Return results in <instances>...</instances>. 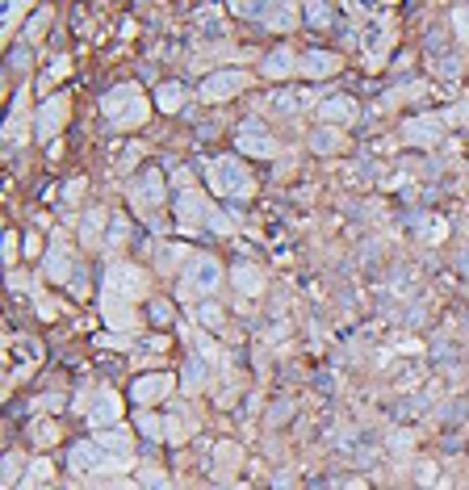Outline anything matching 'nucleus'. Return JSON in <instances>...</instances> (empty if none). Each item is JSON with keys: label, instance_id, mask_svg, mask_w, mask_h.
<instances>
[{"label": "nucleus", "instance_id": "1", "mask_svg": "<svg viewBox=\"0 0 469 490\" xmlns=\"http://www.w3.org/2000/svg\"><path fill=\"white\" fill-rule=\"evenodd\" d=\"M101 114L109 126L117 130H131V126H143L147 114H151V101H147V92L139 84H117L109 97L101 101Z\"/></svg>", "mask_w": 469, "mask_h": 490}, {"label": "nucleus", "instance_id": "2", "mask_svg": "<svg viewBox=\"0 0 469 490\" xmlns=\"http://www.w3.org/2000/svg\"><path fill=\"white\" fill-rule=\"evenodd\" d=\"M176 218H180V226H210V231H219V235L231 231V223H227L202 194H193V189H185V194L176 197Z\"/></svg>", "mask_w": 469, "mask_h": 490}, {"label": "nucleus", "instance_id": "3", "mask_svg": "<svg viewBox=\"0 0 469 490\" xmlns=\"http://www.w3.org/2000/svg\"><path fill=\"white\" fill-rule=\"evenodd\" d=\"M210 180H214V189L222 197H251V189H256L251 172L234 155H222V160L210 163Z\"/></svg>", "mask_w": 469, "mask_h": 490}, {"label": "nucleus", "instance_id": "4", "mask_svg": "<svg viewBox=\"0 0 469 490\" xmlns=\"http://www.w3.org/2000/svg\"><path fill=\"white\" fill-rule=\"evenodd\" d=\"M234 147H239V155H251V160H273L277 155V138H273V130H264L260 122H248V126H239Z\"/></svg>", "mask_w": 469, "mask_h": 490}, {"label": "nucleus", "instance_id": "5", "mask_svg": "<svg viewBox=\"0 0 469 490\" xmlns=\"http://www.w3.org/2000/svg\"><path fill=\"white\" fill-rule=\"evenodd\" d=\"M222 281V268L214 256H193L189 268H185V294H210L219 289Z\"/></svg>", "mask_w": 469, "mask_h": 490}, {"label": "nucleus", "instance_id": "6", "mask_svg": "<svg viewBox=\"0 0 469 490\" xmlns=\"http://www.w3.org/2000/svg\"><path fill=\"white\" fill-rule=\"evenodd\" d=\"M243 89H248V75L243 72H214L202 80V101L222 105V101H231V97H239Z\"/></svg>", "mask_w": 469, "mask_h": 490}, {"label": "nucleus", "instance_id": "7", "mask_svg": "<svg viewBox=\"0 0 469 490\" xmlns=\"http://www.w3.org/2000/svg\"><path fill=\"white\" fill-rule=\"evenodd\" d=\"M147 289V277L139 273L134 265H109L105 268V294H117V297H139Z\"/></svg>", "mask_w": 469, "mask_h": 490}, {"label": "nucleus", "instance_id": "8", "mask_svg": "<svg viewBox=\"0 0 469 490\" xmlns=\"http://www.w3.org/2000/svg\"><path fill=\"white\" fill-rule=\"evenodd\" d=\"M68 114H72V105H68V97H46L43 109H38V122H34V134L38 138H55V130L68 122Z\"/></svg>", "mask_w": 469, "mask_h": 490}, {"label": "nucleus", "instance_id": "9", "mask_svg": "<svg viewBox=\"0 0 469 490\" xmlns=\"http://www.w3.org/2000/svg\"><path fill=\"white\" fill-rule=\"evenodd\" d=\"M163 177L160 172H143V180L134 185V194H131V202H134V209L139 214H155V209L163 206Z\"/></svg>", "mask_w": 469, "mask_h": 490}, {"label": "nucleus", "instance_id": "10", "mask_svg": "<svg viewBox=\"0 0 469 490\" xmlns=\"http://www.w3.org/2000/svg\"><path fill=\"white\" fill-rule=\"evenodd\" d=\"M163 394H172V377H168V373H147V377H134L131 399L139 402V407H151V402H160Z\"/></svg>", "mask_w": 469, "mask_h": 490}, {"label": "nucleus", "instance_id": "11", "mask_svg": "<svg viewBox=\"0 0 469 490\" xmlns=\"http://www.w3.org/2000/svg\"><path fill=\"white\" fill-rule=\"evenodd\" d=\"M440 134H444V118H436V114L410 118L407 126H402V138H407V143H419V147H432V143H440Z\"/></svg>", "mask_w": 469, "mask_h": 490}, {"label": "nucleus", "instance_id": "12", "mask_svg": "<svg viewBox=\"0 0 469 490\" xmlns=\"http://www.w3.org/2000/svg\"><path fill=\"white\" fill-rule=\"evenodd\" d=\"M298 72L306 75V80H327V75L339 72V55H331V51H306L298 59Z\"/></svg>", "mask_w": 469, "mask_h": 490}, {"label": "nucleus", "instance_id": "13", "mask_svg": "<svg viewBox=\"0 0 469 490\" xmlns=\"http://www.w3.org/2000/svg\"><path fill=\"white\" fill-rule=\"evenodd\" d=\"M46 277L51 281H72V252H68V239L55 235L51 252H46Z\"/></svg>", "mask_w": 469, "mask_h": 490}, {"label": "nucleus", "instance_id": "14", "mask_svg": "<svg viewBox=\"0 0 469 490\" xmlns=\"http://www.w3.org/2000/svg\"><path fill=\"white\" fill-rule=\"evenodd\" d=\"M101 314H105V323L114 327V331H131V327H134L131 302H126V297H117V294H105L101 297Z\"/></svg>", "mask_w": 469, "mask_h": 490}, {"label": "nucleus", "instance_id": "15", "mask_svg": "<svg viewBox=\"0 0 469 490\" xmlns=\"http://www.w3.org/2000/svg\"><path fill=\"white\" fill-rule=\"evenodd\" d=\"M117 415H122V399H117L114 390H101L97 402H92V411H88V423L105 428V423H117Z\"/></svg>", "mask_w": 469, "mask_h": 490}, {"label": "nucleus", "instance_id": "16", "mask_svg": "<svg viewBox=\"0 0 469 490\" xmlns=\"http://www.w3.org/2000/svg\"><path fill=\"white\" fill-rule=\"evenodd\" d=\"M298 59H302V55H293L290 46H277V51L264 59L260 72L268 75V80H281V75H293V72H298Z\"/></svg>", "mask_w": 469, "mask_h": 490}, {"label": "nucleus", "instance_id": "17", "mask_svg": "<svg viewBox=\"0 0 469 490\" xmlns=\"http://www.w3.org/2000/svg\"><path fill=\"white\" fill-rule=\"evenodd\" d=\"M231 281H234V289H239L243 297H260L264 294V273L256 265H234Z\"/></svg>", "mask_w": 469, "mask_h": 490}, {"label": "nucleus", "instance_id": "18", "mask_svg": "<svg viewBox=\"0 0 469 490\" xmlns=\"http://www.w3.org/2000/svg\"><path fill=\"white\" fill-rule=\"evenodd\" d=\"M319 118L322 122H352L356 118V105H352V97H322L319 101Z\"/></svg>", "mask_w": 469, "mask_h": 490}, {"label": "nucleus", "instance_id": "19", "mask_svg": "<svg viewBox=\"0 0 469 490\" xmlns=\"http://www.w3.org/2000/svg\"><path fill=\"white\" fill-rule=\"evenodd\" d=\"M101 461H105V453H101V445L97 440H88V445H76L72 448V470H101Z\"/></svg>", "mask_w": 469, "mask_h": 490}, {"label": "nucleus", "instance_id": "20", "mask_svg": "<svg viewBox=\"0 0 469 490\" xmlns=\"http://www.w3.org/2000/svg\"><path fill=\"white\" fill-rule=\"evenodd\" d=\"M306 105H310L306 92H273V97H268V109H273V114H281V118H290V114L306 109Z\"/></svg>", "mask_w": 469, "mask_h": 490}, {"label": "nucleus", "instance_id": "21", "mask_svg": "<svg viewBox=\"0 0 469 490\" xmlns=\"http://www.w3.org/2000/svg\"><path fill=\"white\" fill-rule=\"evenodd\" d=\"M101 226H105V209H88L84 223H80V243L84 248H101Z\"/></svg>", "mask_w": 469, "mask_h": 490}, {"label": "nucleus", "instance_id": "22", "mask_svg": "<svg viewBox=\"0 0 469 490\" xmlns=\"http://www.w3.org/2000/svg\"><path fill=\"white\" fill-rule=\"evenodd\" d=\"M97 445H101L105 457L114 453L117 461H126V453H131V436H126V431H117V428H109V431H101V436H97Z\"/></svg>", "mask_w": 469, "mask_h": 490}, {"label": "nucleus", "instance_id": "23", "mask_svg": "<svg viewBox=\"0 0 469 490\" xmlns=\"http://www.w3.org/2000/svg\"><path fill=\"white\" fill-rule=\"evenodd\" d=\"M155 105H160L163 114H176V109L185 105V89H180V84H160V92H155Z\"/></svg>", "mask_w": 469, "mask_h": 490}, {"label": "nucleus", "instance_id": "24", "mask_svg": "<svg viewBox=\"0 0 469 490\" xmlns=\"http://www.w3.org/2000/svg\"><path fill=\"white\" fill-rule=\"evenodd\" d=\"M310 147H314V151H339V147H344V134L331 130V126H322V130L310 134Z\"/></svg>", "mask_w": 469, "mask_h": 490}, {"label": "nucleus", "instance_id": "25", "mask_svg": "<svg viewBox=\"0 0 469 490\" xmlns=\"http://www.w3.org/2000/svg\"><path fill=\"white\" fill-rule=\"evenodd\" d=\"M264 17H268V26H277V30H290L293 17H298V9H293V4H273V9H264Z\"/></svg>", "mask_w": 469, "mask_h": 490}, {"label": "nucleus", "instance_id": "26", "mask_svg": "<svg viewBox=\"0 0 469 490\" xmlns=\"http://www.w3.org/2000/svg\"><path fill=\"white\" fill-rule=\"evenodd\" d=\"M139 490H172V482H168V474L163 470H139Z\"/></svg>", "mask_w": 469, "mask_h": 490}, {"label": "nucleus", "instance_id": "27", "mask_svg": "<svg viewBox=\"0 0 469 490\" xmlns=\"http://www.w3.org/2000/svg\"><path fill=\"white\" fill-rule=\"evenodd\" d=\"M453 30L461 43H469V4H457L453 9Z\"/></svg>", "mask_w": 469, "mask_h": 490}, {"label": "nucleus", "instance_id": "28", "mask_svg": "<svg viewBox=\"0 0 469 490\" xmlns=\"http://www.w3.org/2000/svg\"><path fill=\"white\" fill-rule=\"evenodd\" d=\"M185 386H189V390L205 386V365H202V360H189V369H185Z\"/></svg>", "mask_w": 469, "mask_h": 490}, {"label": "nucleus", "instance_id": "29", "mask_svg": "<svg viewBox=\"0 0 469 490\" xmlns=\"http://www.w3.org/2000/svg\"><path fill=\"white\" fill-rule=\"evenodd\" d=\"M29 436H34V445H51V440H55V423H34V428H29Z\"/></svg>", "mask_w": 469, "mask_h": 490}, {"label": "nucleus", "instance_id": "30", "mask_svg": "<svg viewBox=\"0 0 469 490\" xmlns=\"http://www.w3.org/2000/svg\"><path fill=\"white\" fill-rule=\"evenodd\" d=\"M306 21L310 26H327V21H331V9H327V4H306Z\"/></svg>", "mask_w": 469, "mask_h": 490}, {"label": "nucleus", "instance_id": "31", "mask_svg": "<svg viewBox=\"0 0 469 490\" xmlns=\"http://www.w3.org/2000/svg\"><path fill=\"white\" fill-rule=\"evenodd\" d=\"M444 231H449V226H444V218H427V223H424V239H427V243L444 239Z\"/></svg>", "mask_w": 469, "mask_h": 490}, {"label": "nucleus", "instance_id": "32", "mask_svg": "<svg viewBox=\"0 0 469 490\" xmlns=\"http://www.w3.org/2000/svg\"><path fill=\"white\" fill-rule=\"evenodd\" d=\"M139 431H143V436H163V419H155V415H139Z\"/></svg>", "mask_w": 469, "mask_h": 490}, {"label": "nucleus", "instance_id": "33", "mask_svg": "<svg viewBox=\"0 0 469 490\" xmlns=\"http://www.w3.org/2000/svg\"><path fill=\"white\" fill-rule=\"evenodd\" d=\"M26 13H29L26 4H9V9H4V34L13 30V26H17V21H21V17H26Z\"/></svg>", "mask_w": 469, "mask_h": 490}, {"label": "nucleus", "instance_id": "34", "mask_svg": "<svg viewBox=\"0 0 469 490\" xmlns=\"http://www.w3.org/2000/svg\"><path fill=\"white\" fill-rule=\"evenodd\" d=\"M163 436H168V440H185V428H180V419L176 415L163 419Z\"/></svg>", "mask_w": 469, "mask_h": 490}, {"label": "nucleus", "instance_id": "35", "mask_svg": "<svg viewBox=\"0 0 469 490\" xmlns=\"http://www.w3.org/2000/svg\"><path fill=\"white\" fill-rule=\"evenodd\" d=\"M197 319H202V323H210V327H219V323H222V311H219V306H210V302H205L202 311H197Z\"/></svg>", "mask_w": 469, "mask_h": 490}, {"label": "nucleus", "instance_id": "36", "mask_svg": "<svg viewBox=\"0 0 469 490\" xmlns=\"http://www.w3.org/2000/svg\"><path fill=\"white\" fill-rule=\"evenodd\" d=\"M17 470H21V457H17V453H9V457H4V486L17 478Z\"/></svg>", "mask_w": 469, "mask_h": 490}, {"label": "nucleus", "instance_id": "37", "mask_svg": "<svg viewBox=\"0 0 469 490\" xmlns=\"http://www.w3.org/2000/svg\"><path fill=\"white\" fill-rule=\"evenodd\" d=\"M122 239H126V223H122V218H114V231H109V248H117Z\"/></svg>", "mask_w": 469, "mask_h": 490}, {"label": "nucleus", "instance_id": "38", "mask_svg": "<svg viewBox=\"0 0 469 490\" xmlns=\"http://www.w3.org/2000/svg\"><path fill=\"white\" fill-rule=\"evenodd\" d=\"M29 478H34V482H38V478H51V465H46V461H34V465H29Z\"/></svg>", "mask_w": 469, "mask_h": 490}, {"label": "nucleus", "instance_id": "39", "mask_svg": "<svg viewBox=\"0 0 469 490\" xmlns=\"http://www.w3.org/2000/svg\"><path fill=\"white\" fill-rule=\"evenodd\" d=\"M59 75H68V59L59 55L55 63H51V72H46V80H59Z\"/></svg>", "mask_w": 469, "mask_h": 490}, {"label": "nucleus", "instance_id": "40", "mask_svg": "<svg viewBox=\"0 0 469 490\" xmlns=\"http://www.w3.org/2000/svg\"><path fill=\"white\" fill-rule=\"evenodd\" d=\"M17 256V243H13V231H4V265H13Z\"/></svg>", "mask_w": 469, "mask_h": 490}, {"label": "nucleus", "instance_id": "41", "mask_svg": "<svg viewBox=\"0 0 469 490\" xmlns=\"http://www.w3.org/2000/svg\"><path fill=\"white\" fill-rule=\"evenodd\" d=\"M134 155H139V147H126V151H122V155H117V168H131V160H134Z\"/></svg>", "mask_w": 469, "mask_h": 490}, {"label": "nucleus", "instance_id": "42", "mask_svg": "<svg viewBox=\"0 0 469 490\" xmlns=\"http://www.w3.org/2000/svg\"><path fill=\"white\" fill-rule=\"evenodd\" d=\"M84 194V180H76V185H68V202H76V197Z\"/></svg>", "mask_w": 469, "mask_h": 490}, {"label": "nucleus", "instance_id": "43", "mask_svg": "<svg viewBox=\"0 0 469 490\" xmlns=\"http://www.w3.org/2000/svg\"><path fill=\"white\" fill-rule=\"evenodd\" d=\"M109 490H139V486H126V482H117V486H109Z\"/></svg>", "mask_w": 469, "mask_h": 490}, {"label": "nucleus", "instance_id": "44", "mask_svg": "<svg viewBox=\"0 0 469 490\" xmlns=\"http://www.w3.org/2000/svg\"><path fill=\"white\" fill-rule=\"evenodd\" d=\"M210 490H219V486H210Z\"/></svg>", "mask_w": 469, "mask_h": 490}, {"label": "nucleus", "instance_id": "45", "mask_svg": "<svg viewBox=\"0 0 469 490\" xmlns=\"http://www.w3.org/2000/svg\"><path fill=\"white\" fill-rule=\"evenodd\" d=\"M26 490H29V486H26Z\"/></svg>", "mask_w": 469, "mask_h": 490}]
</instances>
